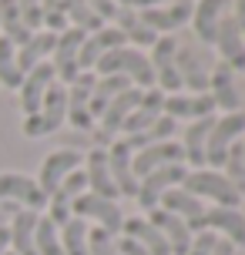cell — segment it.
I'll return each instance as SVG.
<instances>
[{
    "mask_svg": "<svg viewBox=\"0 0 245 255\" xmlns=\"http://www.w3.org/2000/svg\"><path fill=\"white\" fill-rule=\"evenodd\" d=\"M148 222H151V225L165 235V242H168V249H171V255H185V252H188L195 232L188 229L178 215H171V212H165V208H155V212H148Z\"/></svg>",
    "mask_w": 245,
    "mask_h": 255,
    "instance_id": "ffe728a7",
    "label": "cell"
},
{
    "mask_svg": "<svg viewBox=\"0 0 245 255\" xmlns=\"http://www.w3.org/2000/svg\"><path fill=\"white\" fill-rule=\"evenodd\" d=\"M242 141H245V138H242Z\"/></svg>",
    "mask_w": 245,
    "mask_h": 255,
    "instance_id": "f907efd6",
    "label": "cell"
},
{
    "mask_svg": "<svg viewBox=\"0 0 245 255\" xmlns=\"http://www.w3.org/2000/svg\"><path fill=\"white\" fill-rule=\"evenodd\" d=\"M115 239L118 235H108L104 229H88V249H91V255H121L118 252V245H115Z\"/></svg>",
    "mask_w": 245,
    "mask_h": 255,
    "instance_id": "74e56055",
    "label": "cell"
},
{
    "mask_svg": "<svg viewBox=\"0 0 245 255\" xmlns=\"http://www.w3.org/2000/svg\"><path fill=\"white\" fill-rule=\"evenodd\" d=\"M37 212H27L20 208L10 222V252L13 255H37L34 249V229H37Z\"/></svg>",
    "mask_w": 245,
    "mask_h": 255,
    "instance_id": "83f0119b",
    "label": "cell"
},
{
    "mask_svg": "<svg viewBox=\"0 0 245 255\" xmlns=\"http://www.w3.org/2000/svg\"><path fill=\"white\" fill-rule=\"evenodd\" d=\"M84 165V158H81L74 148H57V151H51L47 158H44V165H40V175L34 181L40 185V191L51 198L54 191H57V185L74 171V168H81Z\"/></svg>",
    "mask_w": 245,
    "mask_h": 255,
    "instance_id": "4fadbf2b",
    "label": "cell"
},
{
    "mask_svg": "<svg viewBox=\"0 0 245 255\" xmlns=\"http://www.w3.org/2000/svg\"><path fill=\"white\" fill-rule=\"evenodd\" d=\"M222 175L229 178L239 195H245V141H235L229 154H225V165H222Z\"/></svg>",
    "mask_w": 245,
    "mask_h": 255,
    "instance_id": "e575fe53",
    "label": "cell"
},
{
    "mask_svg": "<svg viewBox=\"0 0 245 255\" xmlns=\"http://www.w3.org/2000/svg\"><path fill=\"white\" fill-rule=\"evenodd\" d=\"M84 175H88V191L91 195H101V198L118 202V188H115V181H111V168H108L104 148H91L88 151V158H84Z\"/></svg>",
    "mask_w": 245,
    "mask_h": 255,
    "instance_id": "d4e9b609",
    "label": "cell"
},
{
    "mask_svg": "<svg viewBox=\"0 0 245 255\" xmlns=\"http://www.w3.org/2000/svg\"><path fill=\"white\" fill-rule=\"evenodd\" d=\"M54 81H57V77H54L51 61L37 64L34 71H27V74H24V81H20V108H24L27 118L40 111V101H44V94H47V88H51Z\"/></svg>",
    "mask_w": 245,
    "mask_h": 255,
    "instance_id": "ac0fdd59",
    "label": "cell"
},
{
    "mask_svg": "<svg viewBox=\"0 0 245 255\" xmlns=\"http://www.w3.org/2000/svg\"><path fill=\"white\" fill-rule=\"evenodd\" d=\"M215 51H219L222 64L225 67H232V71H245V37L239 24L232 20V13H225L219 20V30H215V44H212Z\"/></svg>",
    "mask_w": 245,
    "mask_h": 255,
    "instance_id": "9a60e30c",
    "label": "cell"
},
{
    "mask_svg": "<svg viewBox=\"0 0 245 255\" xmlns=\"http://www.w3.org/2000/svg\"><path fill=\"white\" fill-rule=\"evenodd\" d=\"M212 255H235V245L229 242V239H215V245H212Z\"/></svg>",
    "mask_w": 245,
    "mask_h": 255,
    "instance_id": "bcb514c9",
    "label": "cell"
},
{
    "mask_svg": "<svg viewBox=\"0 0 245 255\" xmlns=\"http://www.w3.org/2000/svg\"><path fill=\"white\" fill-rule=\"evenodd\" d=\"M161 115L168 118H188V121H198V118H212L215 115V101L208 94H165V108Z\"/></svg>",
    "mask_w": 245,
    "mask_h": 255,
    "instance_id": "7402d4cb",
    "label": "cell"
},
{
    "mask_svg": "<svg viewBox=\"0 0 245 255\" xmlns=\"http://www.w3.org/2000/svg\"><path fill=\"white\" fill-rule=\"evenodd\" d=\"M175 67H178L181 91L188 94H208V71L202 67V57L195 54V47H178L175 51Z\"/></svg>",
    "mask_w": 245,
    "mask_h": 255,
    "instance_id": "44dd1931",
    "label": "cell"
},
{
    "mask_svg": "<svg viewBox=\"0 0 245 255\" xmlns=\"http://www.w3.org/2000/svg\"><path fill=\"white\" fill-rule=\"evenodd\" d=\"M34 249H37V255H64V249H61V229H57L47 215L37 218V229H34Z\"/></svg>",
    "mask_w": 245,
    "mask_h": 255,
    "instance_id": "836d02e7",
    "label": "cell"
},
{
    "mask_svg": "<svg viewBox=\"0 0 245 255\" xmlns=\"http://www.w3.org/2000/svg\"><path fill=\"white\" fill-rule=\"evenodd\" d=\"M17 7H20V17H24L27 30L37 34L40 24H44V7H40V0H17Z\"/></svg>",
    "mask_w": 245,
    "mask_h": 255,
    "instance_id": "f35d334b",
    "label": "cell"
},
{
    "mask_svg": "<svg viewBox=\"0 0 245 255\" xmlns=\"http://www.w3.org/2000/svg\"><path fill=\"white\" fill-rule=\"evenodd\" d=\"M61 10H64L67 24L78 27V30H84V34H94V30L104 27V20L88 7V0H61Z\"/></svg>",
    "mask_w": 245,
    "mask_h": 255,
    "instance_id": "1f68e13d",
    "label": "cell"
},
{
    "mask_svg": "<svg viewBox=\"0 0 245 255\" xmlns=\"http://www.w3.org/2000/svg\"><path fill=\"white\" fill-rule=\"evenodd\" d=\"M0 255H3V249H0Z\"/></svg>",
    "mask_w": 245,
    "mask_h": 255,
    "instance_id": "681fc988",
    "label": "cell"
},
{
    "mask_svg": "<svg viewBox=\"0 0 245 255\" xmlns=\"http://www.w3.org/2000/svg\"><path fill=\"white\" fill-rule=\"evenodd\" d=\"M7 245H10V229H7V225H0V249L7 252Z\"/></svg>",
    "mask_w": 245,
    "mask_h": 255,
    "instance_id": "7dc6e473",
    "label": "cell"
},
{
    "mask_svg": "<svg viewBox=\"0 0 245 255\" xmlns=\"http://www.w3.org/2000/svg\"><path fill=\"white\" fill-rule=\"evenodd\" d=\"M158 208H165V212H171V215H178L192 232H202L205 205H202V198L188 195L185 188H171V191H165V195H161V202H158Z\"/></svg>",
    "mask_w": 245,
    "mask_h": 255,
    "instance_id": "d6986e66",
    "label": "cell"
},
{
    "mask_svg": "<svg viewBox=\"0 0 245 255\" xmlns=\"http://www.w3.org/2000/svg\"><path fill=\"white\" fill-rule=\"evenodd\" d=\"M165 165H185V151H181V141H161V144H148L141 151L131 154V168H134V178L141 181L144 175H151L155 168Z\"/></svg>",
    "mask_w": 245,
    "mask_h": 255,
    "instance_id": "5bb4252c",
    "label": "cell"
},
{
    "mask_svg": "<svg viewBox=\"0 0 245 255\" xmlns=\"http://www.w3.org/2000/svg\"><path fill=\"white\" fill-rule=\"evenodd\" d=\"M47 208H51V212H47V218H51L54 225H57V229H64L67 222H71V202H67V198H61V195H51V202H47Z\"/></svg>",
    "mask_w": 245,
    "mask_h": 255,
    "instance_id": "ab89813d",
    "label": "cell"
},
{
    "mask_svg": "<svg viewBox=\"0 0 245 255\" xmlns=\"http://www.w3.org/2000/svg\"><path fill=\"white\" fill-rule=\"evenodd\" d=\"M225 3L232 0H192V27L202 44H215V30L225 17Z\"/></svg>",
    "mask_w": 245,
    "mask_h": 255,
    "instance_id": "603a6c76",
    "label": "cell"
},
{
    "mask_svg": "<svg viewBox=\"0 0 245 255\" xmlns=\"http://www.w3.org/2000/svg\"><path fill=\"white\" fill-rule=\"evenodd\" d=\"M215 232L222 239H229L235 249H245V215L239 208H205L202 232Z\"/></svg>",
    "mask_w": 245,
    "mask_h": 255,
    "instance_id": "e0dca14e",
    "label": "cell"
},
{
    "mask_svg": "<svg viewBox=\"0 0 245 255\" xmlns=\"http://www.w3.org/2000/svg\"><path fill=\"white\" fill-rule=\"evenodd\" d=\"M104 154H108V168H111V181H115L118 188V198L124 195V198H134L138 195V178H134V168H131V148L124 138H115L108 148H104Z\"/></svg>",
    "mask_w": 245,
    "mask_h": 255,
    "instance_id": "30bf717a",
    "label": "cell"
},
{
    "mask_svg": "<svg viewBox=\"0 0 245 255\" xmlns=\"http://www.w3.org/2000/svg\"><path fill=\"white\" fill-rule=\"evenodd\" d=\"M0 202H20L27 212H40V208H47L51 198L40 191V185L34 178L7 171V175H0Z\"/></svg>",
    "mask_w": 245,
    "mask_h": 255,
    "instance_id": "8fae6325",
    "label": "cell"
},
{
    "mask_svg": "<svg viewBox=\"0 0 245 255\" xmlns=\"http://www.w3.org/2000/svg\"><path fill=\"white\" fill-rule=\"evenodd\" d=\"M115 27L124 34V40H131V47H138V51H151L155 47V40H158V34L151 30V27H144L141 24V17L134 10H121L118 7V13H115Z\"/></svg>",
    "mask_w": 245,
    "mask_h": 255,
    "instance_id": "f1b7e54d",
    "label": "cell"
},
{
    "mask_svg": "<svg viewBox=\"0 0 245 255\" xmlns=\"http://www.w3.org/2000/svg\"><path fill=\"white\" fill-rule=\"evenodd\" d=\"M185 175H188V168H185V165H165V168H155L151 175H144V178L138 181V195H134L138 208H141L144 215H148V212H155L165 191L181 188Z\"/></svg>",
    "mask_w": 245,
    "mask_h": 255,
    "instance_id": "5b68a950",
    "label": "cell"
},
{
    "mask_svg": "<svg viewBox=\"0 0 245 255\" xmlns=\"http://www.w3.org/2000/svg\"><path fill=\"white\" fill-rule=\"evenodd\" d=\"M64 121H67V88L61 81H54L44 94V101H40V111L24 118V134L27 138H44V134H54Z\"/></svg>",
    "mask_w": 245,
    "mask_h": 255,
    "instance_id": "3957f363",
    "label": "cell"
},
{
    "mask_svg": "<svg viewBox=\"0 0 245 255\" xmlns=\"http://www.w3.org/2000/svg\"><path fill=\"white\" fill-rule=\"evenodd\" d=\"M181 188L195 195V198H208V202H215V208H239L242 202V195L229 185V178L215 171V168H198V171H188L185 181H181Z\"/></svg>",
    "mask_w": 245,
    "mask_h": 255,
    "instance_id": "7a4b0ae2",
    "label": "cell"
},
{
    "mask_svg": "<svg viewBox=\"0 0 245 255\" xmlns=\"http://www.w3.org/2000/svg\"><path fill=\"white\" fill-rule=\"evenodd\" d=\"M208 98L215 101V111L232 115L239 111V91H235V71L225 64H215V71L208 74Z\"/></svg>",
    "mask_w": 245,
    "mask_h": 255,
    "instance_id": "cb8c5ba5",
    "label": "cell"
},
{
    "mask_svg": "<svg viewBox=\"0 0 245 255\" xmlns=\"http://www.w3.org/2000/svg\"><path fill=\"white\" fill-rule=\"evenodd\" d=\"M94 74H124L131 81V88L148 91L155 88V71H151V61L144 57V51L138 47H115L108 51L101 61L94 64Z\"/></svg>",
    "mask_w": 245,
    "mask_h": 255,
    "instance_id": "6da1fadb",
    "label": "cell"
},
{
    "mask_svg": "<svg viewBox=\"0 0 245 255\" xmlns=\"http://www.w3.org/2000/svg\"><path fill=\"white\" fill-rule=\"evenodd\" d=\"M3 255H13V252H3Z\"/></svg>",
    "mask_w": 245,
    "mask_h": 255,
    "instance_id": "c3c4849f",
    "label": "cell"
},
{
    "mask_svg": "<svg viewBox=\"0 0 245 255\" xmlns=\"http://www.w3.org/2000/svg\"><path fill=\"white\" fill-rule=\"evenodd\" d=\"M144 27H151L158 37H171L175 30L192 20V0H178V3H161V7H148L138 13Z\"/></svg>",
    "mask_w": 245,
    "mask_h": 255,
    "instance_id": "7c38bea8",
    "label": "cell"
},
{
    "mask_svg": "<svg viewBox=\"0 0 245 255\" xmlns=\"http://www.w3.org/2000/svg\"><path fill=\"white\" fill-rule=\"evenodd\" d=\"M84 37H88L84 30H78V27H67L64 34H57V40H54L51 67H54V77H57L64 88L81 74V67H78V51H81V44H84Z\"/></svg>",
    "mask_w": 245,
    "mask_h": 255,
    "instance_id": "ba28073f",
    "label": "cell"
},
{
    "mask_svg": "<svg viewBox=\"0 0 245 255\" xmlns=\"http://www.w3.org/2000/svg\"><path fill=\"white\" fill-rule=\"evenodd\" d=\"M212 125H215V115L212 118H198L188 125L185 131V141H181V151H185V161L195 165L192 171L205 168V148H208V134H212Z\"/></svg>",
    "mask_w": 245,
    "mask_h": 255,
    "instance_id": "484cf974",
    "label": "cell"
},
{
    "mask_svg": "<svg viewBox=\"0 0 245 255\" xmlns=\"http://www.w3.org/2000/svg\"><path fill=\"white\" fill-rule=\"evenodd\" d=\"M88 222L84 218H71L64 229H61V249L64 255H91L88 249Z\"/></svg>",
    "mask_w": 245,
    "mask_h": 255,
    "instance_id": "d6a6232c",
    "label": "cell"
},
{
    "mask_svg": "<svg viewBox=\"0 0 245 255\" xmlns=\"http://www.w3.org/2000/svg\"><path fill=\"white\" fill-rule=\"evenodd\" d=\"M138 108H141V111H148V115H161V108H165V91H158V88L141 91Z\"/></svg>",
    "mask_w": 245,
    "mask_h": 255,
    "instance_id": "60d3db41",
    "label": "cell"
},
{
    "mask_svg": "<svg viewBox=\"0 0 245 255\" xmlns=\"http://www.w3.org/2000/svg\"><path fill=\"white\" fill-rule=\"evenodd\" d=\"M0 37H7L13 47H24L27 40L34 37V34L27 30L24 17H20L17 0H0Z\"/></svg>",
    "mask_w": 245,
    "mask_h": 255,
    "instance_id": "4dcf8cb0",
    "label": "cell"
},
{
    "mask_svg": "<svg viewBox=\"0 0 245 255\" xmlns=\"http://www.w3.org/2000/svg\"><path fill=\"white\" fill-rule=\"evenodd\" d=\"M115 47H124V34L115 24H104L101 30H94V34L84 37V44L78 51V67L81 71H94V64L101 61L108 51H115Z\"/></svg>",
    "mask_w": 245,
    "mask_h": 255,
    "instance_id": "2e32d148",
    "label": "cell"
},
{
    "mask_svg": "<svg viewBox=\"0 0 245 255\" xmlns=\"http://www.w3.org/2000/svg\"><path fill=\"white\" fill-rule=\"evenodd\" d=\"M121 235H128V239H134L138 245H144L151 255H171V249H168L165 235L148 222V218H124V225H121Z\"/></svg>",
    "mask_w": 245,
    "mask_h": 255,
    "instance_id": "4316f807",
    "label": "cell"
},
{
    "mask_svg": "<svg viewBox=\"0 0 245 255\" xmlns=\"http://www.w3.org/2000/svg\"><path fill=\"white\" fill-rule=\"evenodd\" d=\"M215 232H195V239H192V245H188V252L185 255H212V245H215Z\"/></svg>",
    "mask_w": 245,
    "mask_h": 255,
    "instance_id": "b9f144b4",
    "label": "cell"
},
{
    "mask_svg": "<svg viewBox=\"0 0 245 255\" xmlns=\"http://www.w3.org/2000/svg\"><path fill=\"white\" fill-rule=\"evenodd\" d=\"M88 7L101 17L104 24H111V20H115V13H118V7L111 3V0H88Z\"/></svg>",
    "mask_w": 245,
    "mask_h": 255,
    "instance_id": "7bdbcfd3",
    "label": "cell"
},
{
    "mask_svg": "<svg viewBox=\"0 0 245 255\" xmlns=\"http://www.w3.org/2000/svg\"><path fill=\"white\" fill-rule=\"evenodd\" d=\"M115 7H121V10H134V13H141L148 10V7H161L165 0H111Z\"/></svg>",
    "mask_w": 245,
    "mask_h": 255,
    "instance_id": "f6af8a7d",
    "label": "cell"
},
{
    "mask_svg": "<svg viewBox=\"0 0 245 255\" xmlns=\"http://www.w3.org/2000/svg\"><path fill=\"white\" fill-rule=\"evenodd\" d=\"M71 215L84 218V222L94 218V222H98V229H104L108 235H121V225H124V215H121L118 202L101 198V195H91V191H84L81 198L71 202Z\"/></svg>",
    "mask_w": 245,
    "mask_h": 255,
    "instance_id": "8992f818",
    "label": "cell"
},
{
    "mask_svg": "<svg viewBox=\"0 0 245 255\" xmlns=\"http://www.w3.org/2000/svg\"><path fill=\"white\" fill-rule=\"evenodd\" d=\"M84 191H88V175H84V168H74V171L57 185L54 195H61V198H67V202H74V198L84 195Z\"/></svg>",
    "mask_w": 245,
    "mask_h": 255,
    "instance_id": "8d00e7d4",
    "label": "cell"
},
{
    "mask_svg": "<svg viewBox=\"0 0 245 255\" xmlns=\"http://www.w3.org/2000/svg\"><path fill=\"white\" fill-rule=\"evenodd\" d=\"M245 138V111H232V115H215L212 134H208V148H205V165H212L215 171H222L225 154L235 141Z\"/></svg>",
    "mask_w": 245,
    "mask_h": 255,
    "instance_id": "277c9868",
    "label": "cell"
},
{
    "mask_svg": "<svg viewBox=\"0 0 245 255\" xmlns=\"http://www.w3.org/2000/svg\"><path fill=\"white\" fill-rule=\"evenodd\" d=\"M115 245H118V252H121V255H151L144 245H138L134 239H128V235H118Z\"/></svg>",
    "mask_w": 245,
    "mask_h": 255,
    "instance_id": "ee69618b",
    "label": "cell"
},
{
    "mask_svg": "<svg viewBox=\"0 0 245 255\" xmlns=\"http://www.w3.org/2000/svg\"><path fill=\"white\" fill-rule=\"evenodd\" d=\"M175 51L178 44L175 37H158L148 61H151V71H155V88L165 91V94H181V81H178V67H175Z\"/></svg>",
    "mask_w": 245,
    "mask_h": 255,
    "instance_id": "9c48e42d",
    "label": "cell"
},
{
    "mask_svg": "<svg viewBox=\"0 0 245 255\" xmlns=\"http://www.w3.org/2000/svg\"><path fill=\"white\" fill-rule=\"evenodd\" d=\"M20 81H24V74L17 67V47L7 37H0V84L20 91Z\"/></svg>",
    "mask_w": 245,
    "mask_h": 255,
    "instance_id": "d590c367",
    "label": "cell"
},
{
    "mask_svg": "<svg viewBox=\"0 0 245 255\" xmlns=\"http://www.w3.org/2000/svg\"><path fill=\"white\" fill-rule=\"evenodd\" d=\"M54 34H47V30H37L34 37L27 40L24 47H17V67H20V74H27V71H34L37 64L51 61V51H54Z\"/></svg>",
    "mask_w": 245,
    "mask_h": 255,
    "instance_id": "f546056e",
    "label": "cell"
},
{
    "mask_svg": "<svg viewBox=\"0 0 245 255\" xmlns=\"http://www.w3.org/2000/svg\"><path fill=\"white\" fill-rule=\"evenodd\" d=\"M98 84L94 71H81L71 84H67V121L74 131H94V118H91V91Z\"/></svg>",
    "mask_w": 245,
    "mask_h": 255,
    "instance_id": "52a82bcc",
    "label": "cell"
}]
</instances>
